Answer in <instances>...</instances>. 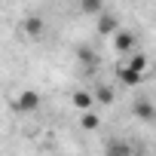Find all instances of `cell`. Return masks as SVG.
Segmentation results:
<instances>
[{
  "instance_id": "3",
  "label": "cell",
  "mask_w": 156,
  "mask_h": 156,
  "mask_svg": "<svg viewBox=\"0 0 156 156\" xmlns=\"http://www.w3.org/2000/svg\"><path fill=\"white\" fill-rule=\"evenodd\" d=\"M135 113H138L141 119H150V116H153V107H150L147 101H138V104H135Z\"/></svg>"
},
{
  "instance_id": "4",
  "label": "cell",
  "mask_w": 156,
  "mask_h": 156,
  "mask_svg": "<svg viewBox=\"0 0 156 156\" xmlns=\"http://www.w3.org/2000/svg\"><path fill=\"white\" fill-rule=\"evenodd\" d=\"M34 104H37V95H34V92L22 95V107H25V110H34Z\"/></svg>"
},
{
  "instance_id": "1",
  "label": "cell",
  "mask_w": 156,
  "mask_h": 156,
  "mask_svg": "<svg viewBox=\"0 0 156 156\" xmlns=\"http://www.w3.org/2000/svg\"><path fill=\"white\" fill-rule=\"evenodd\" d=\"M141 76H144V70H138V67H132V64H122V67H119V80H122L126 86H138Z\"/></svg>"
},
{
  "instance_id": "2",
  "label": "cell",
  "mask_w": 156,
  "mask_h": 156,
  "mask_svg": "<svg viewBox=\"0 0 156 156\" xmlns=\"http://www.w3.org/2000/svg\"><path fill=\"white\" fill-rule=\"evenodd\" d=\"M80 9H83V12H89V16H101L104 0H80Z\"/></svg>"
}]
</instances>
